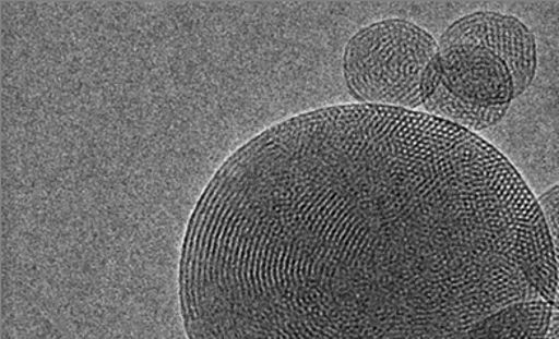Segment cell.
Masks as SVG:
<instances>
[{"label": "cell", "mask_w": 559, "mask_h": 339, "mask_svg": "<svg viewBox=\"0 0 559 339\" xmlns=\"http://www.w3.org/2000/svg\"><path fill=\"white\" fill-rule=\"evenodd\" d=\"M557 296L538 197L477 133L426 111H306L237 148L188 222V339H460Z\"/></svg>", "instance_id": "obj_1"}, {"label": "cell", "mask_w": 559, "mask_h": 339, "mask_svg": "<svg viewBox=\"0 0 559 339\" xmlns=\"http://www.w3.org/2000/svg\"><path fill=\"white\" fill-rule=\"evenodd\" d=\"M438 40L417 23L384 19L349 37L343 56L348 95L358 105L419 111Z\"/></svg>", "instance_id": "obj_2"}, {"label": "cell", "mask_w": 559, "mask_h": 339, "mask_svg": "<svg viewBox=\"0 0 559 339\" xmlns=\"http://www.w3.org/2000/svg\"><path fill=\"white\" fill-rule=\"evenodd\" d=\"M436 62L440 85L469 108L510 109L519 99L507 60L487 45L438 44Z\"/></svg>", "instance_id": "obj_3"}, {"label": "cell", "mask_w": 559, "mask_h": 339, "mask_svg": "<svg viewBox=\"0 0 559 339\" xmlns=\"http://www.w3.org/2000/svg\"><path fill=\"white\" fill-rule=\"evenodd\" d=\"M460 41H475L497 50L514 76L516 97L523 96L533 85L538 69L537 40L519 17L491 11L469 13L451 23L438 44Z\"/></svg>", "instance_id": "obj_4"}, {"label": "cell", "mask_w": 559, "mask_h": 339, "mask_svg": "<svg viewBox=\"0 0 559 339\" xmlns=\"http://www.w3.org/2000/svg\"><path fill=\"white\" fill-rule=\"evenodd\" d=\"M552 305L545 300L508 305L474 324L460 339H544Z\"/></svg>", "instance_id": "obj_5"}, {"label": "cell", "mask_w": 559, "mask_h": 339, "mask_svg": "<svg viewBox=\"0 0 559 339\" xmlns=\"http://www.w3.org/2000/svg\"><path fill=\"white\" fill-rule=\"evenodd\" d=\"M539 206L543 208L545 221H547L549 235H551L554 255H556L557 266V296L559 301V183L545 190L542 196H538Z\"/></svg>", "instance_id": "obj_6"}, {"label": "cell", "mask_w": 559, "mask_h": 339, "mask_svg": "<svg viewBox=\"0 0 559 339\" xmlns=\"http://www.w3.org/2000/svg\"><path fill=\"white\" fill-rule=\"evenodd\" d=\"M544 339H559V301L552 305L551 322Z\"/></svg>", "instance_id": "obj_7"}]
</instances>
